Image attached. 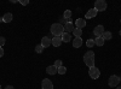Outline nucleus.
I'll return each instance as SVG.
<instances>
[{
    "instance_id": "obj_29",
    "label": "nucleus",
    "mask_w": 121,
    "mask_h": 89,
    "mask_svg": "<svg viewBox=\"0 0 121 89\" xmlns=\"http://www.w3.org/2000/svg\"><path fill=\"white\" fill-rule=\"evenodd\" d=\"M116 89H121V87H116Z\"/></svg>"
},
{
    "instance_id": "obj_26",
    "label": "nucleus",
    "mask_w": 121,
    "mask_h": 89,
    "mask_svg": "<svg viewBox=\"0 0 121 89\" xmlns=\"http://www.w3.org/2000/svg\"><path fill=\"white\" fill-rule=\"evenodd\" d=\"M19 3H21L22 5H28V4H29V1H28V0H23V1L21 0V1H19Z\"/></svg>"
},
{
    "instance_id": "obj_15",
    "label": "nucleus",
    "mask_w": 121,
    "mask_h": 89,
    "mask_svg": "<svg viewBox=\"0 0 121 89\" xmlns=\"http://www.w3.org/2000/svg\"><path fill=\"white\" fill-rule=\"evenodd\" d=\"M104 39L102 37V36H99V37H96L95 39V45H97L98 47H100V46H103L104 45Z\"/></svg>"
},
{
    "instance_id": "obj_30",
    "label": "nucleus",
    "mask_w": 121,
    "mask_h": 89,
    "mask_svg": "<svg viewBox=\"0 0 121 89\" xmlns=\"http://www.w3.org/2000/svg\"><path fill=\"white\" fill-rule=\"evenodd\" d=\"M120 36H121V30H120Z\"/></svg>"
},
{
    "instance_id": "obj_3",
    "label": "nucleus",
    "mask_w": 121,
    "mask_h": 89,
    "mask_svg": "<svg viewBox=\"0 0 121 89\" xmlns=\"http://www.w3.org/2000/svg\"><path fill=\"white\" fill-rule=\"evenodd\" d=\"M88 75H90V77L92 78V80H97V78H99V76H100V71H99V69L93 66V67H90Z\"/></svg>"
},
{
    "instance_id": "obj_28",
    "label": "nucleus",
    "mask_w": 121,
    "mask_h": 89,
    "mask_svg": "<svg viewBox=\"0 0 121 89\" xmlns=\"http://www.w3.org/2000/svg\"><path fill=\"white\" fill-rule=\"evenodd\" d=\"M5 89H13V87H12V85H7Z\"/></svg>"
},
{
    "instance_id": "obj_23",
    "label": "nucleus",
    "mask_w": 121,
    "mask_h": 89,
    "mask_svg": "<svg viewBox=\"0 0 121 89\" xmlns=\"http://www.w3.org/2000/svg\"><path fill=\"white\" fill-rule=\"evenodd\" d=\"M43 51H44V47H43L41 45H38V46L35 47V52H36V53H43Z\"/></svg>"
},
{
    "instance_id": "obj_9",
    "label": "nucleus",
    "mask_w": 121,
    "mask_h": 89,
    "mask_svg": "<svg viewBox=\"0 0 121 89\" xmlns=\"http://www.w3.org/2000/svg\"><path fill=\"white\" fill-rule=\"evenodd\" d=\"M51 40H52V39H50V37L45 36V37H43V39H41V43H40V45H41L44 48L50 47V46H51Z\"/></svg>"
},
{
    "instance_id": "obj_4",
    "label": "nucleus",
    "mask_w": 121,
    "mask_h": 89,
    "mask_svg": "<svg viewBox=\"0 0 121 89\" xmlns=\"http://www.w3.org/2000/svg\"><path fill=\"white\" fill-rule=\"evenodd\" d=\"M95 8L97 11H105L107 10V3L104 0H97L95 3Z\"/></svg>"
},
{
    "instance_id": "obj_5",
    "label": "nucleus",
    "mask_w": 121,
    "mask_h": 89,
    "mask_svg": "<svg viewBox=\"0 0 121 89\" xmlns=\"http://www.w3.org/2000/svg\"><path fill=\"white\" fill-rule=\"evenodd\" d=\"M109 87H117L119 83H120V77L116 76V75H113L109 77Z\"/></svg>"
},
{
    "instance_id": "obj_25",
    "label": "nucleus",
    "mask_w": 121,
    "mask_h": 89,
    "mask_svg": "<svg viewBox=\"0 0 121 89\" xmlns=\"http://www.w3.org/2000/svg\"><path fill=\"white\" fill-rule=\"evenodd\" d=\"M5 42H6V40H5V37H3V36H0V47H3V46L5 45Z\"/></svg>"
},
{
    "instance_id": "obj_11",
    "label": "nucleus",
    "mask_w": 121,
    "mask_h": 89,
    "mask_svg": "<svg viewBox=\"0 0 121 89\" xmlns=\"http://www.w3.org/2000/svg\"><path fill=\"white\" fill-rule=\"evenodd\" d=\"M75 25H76V28H79V29H82V28L86 25V21H85L84 18H78L76 22H75Z\"/></svg>"
},
{
    "instance_id": "obj_16",
    "label": "nucleus",
    "mask_w": 121,
    "mask_h": 89,
    "mask_svg": "<svg viewBox=\"0 0 121 89\" xmlns=\"http://www.w3.org/2000/svg\"><path fill=\"white\" fill-rule=\"evenodd\" d=\"M12 13H10V12H7V13H5L4 15V17H3V19H4V22L5 23H10V22H11L12 21Z\"/></svg>"
},
{
    "instance_id": "obj_31",
    "label": "nucleus",
    "mask_w": 121,
    "mask_h": 89,
    "mask_svg": "<svg viewBox=\"0 0 121 89\" xmlns=\"http://www.w3.org/2000/svg\"><path fill=\"white\" fill-rule=\"evenodd\" d=\"M0 89H1V85H0Z\"/></svg>"
},
{
    "instance_id": "obj_20",
    "label": "nucleus",
    "mask_w": 121,
    "mask_h": 89,
    "mask_svg": "<svg viewBox=\"0 0 121 89\" xmlns=\"http://www.w3.org/2000/svg\"><path fill=\"white\" fill-rule=\"evenodd\" d=\"M63 18H65V19H70V18H72V11H70V10H65L64 15H63Z\"/></svg>"
},
{
    "instance_id": "obj_18",
    "label": "nucleus",
    "mask_w": 121,
    "mask_h": 89,
    "mask_svg": "<svg viewBox=\"0 0 121 89\" xmlns=\"http://www.w3.org/2000/svg\"><path fill=\"white\" fill-rule=\"evenodd\" d=\"M73 34L75 35V37H81V35H82V30H81V29H79V28H75V29H74V31H73Z\"/></svg>"
},
{
    "instance_id": "obj_22",
    "label": "nucleus",
    "mask_w": 121,
    "mask_h": 89,
    "mask_svg": "<svg viewBox=\"0 0 121 89\" xmlns=\"http://www.w3.org/2000/svg\"><path fill=\"white\" fill-rule=\"evenodd\" d=\"M65 72H67V67H64V66L58 67V74H59V75H64Z\"/></svg>"
},
{
    "instance_id": "obj_24",
    "label": "nucleus",
    "mask_w": 121,
    "mask_h": 89,
    "mask_svg": "<svg viewBox=\"0 0 121 89\" xmlns=\"http://www.w3.org/2000/svg\"><path fill=\"white\" fill-rule=\"evenodd\" d=\"M55 66L58 69V67H60V66H63V63H62V60H56L55 62Z\"/></svg>"
},
{
    "instance_id": "obj_8",
    "label": "nucleus",
    "mask_w": 121,
    "mask_h": 89,
    "mask_svg": "<svg viewBox=\"0 0 121 89\" xmlns=\"http://www.w3.org/2000/svg\"><path fill=\"white\" fill-rule=\"evenodd\" d=\"M62 42L63 41H62V37H60V36H53L52 40H51V45L53 47H59Z\"/></svg>"
},
{
    "instance_id": "obj_2",
    "label": "nucleus",
    "mask_w": 121,
    "mask_h": 89,
    "mask_svg": "<svg viewBox=\"0 0 121 89\" xmlns=\"http://www.w3.org/2000/svg\"><path fill=\"white\" fill-rule=\"evenodd\" d=\"M84 62L88 67H93L95 66V53L92 51H88L84 55Z\"/></svg>"
},
{
    "instance_id": "obj_7",
    "label": "nucleus",
    "mask_w": 121,
    "mask_h": 89,
    "mask_svg": "<svg viewBox=\"0 0 121 89\" xmlns=\"http://www.w3.org/2000/svg\"><path fill=\"white\" fill-rule=\"evenodd\" d=\"M41 87H43V89H53V83L50 80H47V78H45V80H43Z\"/></svg>"
},
{
    "instance_id": "obj_13",
    "label": "nucleus",
    "mask_w": 121,
    "mask_h": 89,
    "mask_svg": "<svg viewBox=\"0 0 121 89\" xmlns=\"http://www.w3.org/2000/svg\"><path fill=\"white\" fill-rule=\"evenodd\" d=\"M97 12H98V11H97L96 8H91L90 11H88V12L86 13L85 18H86V19H90V18H93V17H96V16H97Z\"/></svg>"
},
{
    "instance_id": "obj_27",
    "label": "nucleus",
    "mask_w": 121,
    "mask_h": 89,
    "mask_svg": "<svg viewBox=\"0 0 121 89\" xmlns=\"http://www.w3.org/2000/svg\"><path fill=\"white\" fill-rule=\"evenodd\" d=\"M3 55H4V49H3V47H0V58Z\"/></svg>"
},
{
    "instance_id": "obj_19",
    "label": "nucleus",
    "mask_w": 121,
    "mask_h": 89,
    "mask_svg": "<svg viewBox=\"0 0 121 89\" xmlns=\"http://www.w3.org/2000/svg\"><path fill=\"white\" fill-rule=\"evenodd\" d=\"M102 37L104 39V40H110V39L113 37V34L110 31H104V34L102 35Z\"/></svg>"
},
{
    "instance_id": "obj_17",
    "label": "nucleus",
    "mask_w": 121,
    "mask_h": 89,
    "mask_svg": "<svg viewBox=\"0 0 121 89\" xmlns=\"http://www.w3.org/2000/svg\"><path fill=\"white\" fill-rule=\"evenodd\" d=\"M60 37H62V41H63V42H69L70 39H72L70 34H67V33H63V35L60 36Z\"/></svg>"
},
{
    "instance_id": "obj_14",
    "label": "nucleus",
    "mask_w": 121,
    "mask_h": 89,
    "mask_svg": "<svg viewBox=\"0 0 121 89\" xmlns=\"http://www.w3.org/2000/svg\"><path fill=\"white\" fill-rule=\"evenodd\" d=\"M64 27V33H67V34H70L72 31H74V25H73V23H67L65 25H63Z\"/></svg>"
},
{
    "instance_id": "obj_6",
    "label": "nucleus",
    "mask_w": 121,
    "mask_h": 89,
    "mask_svg": "<svg viewBox=\"0 0 121 89\" xmlns=\"http://www.w3.org/2000/svg\"><path fill=\"white\" fill-rule=\"evenodd\" d=\"M93 34L96 35V37H99L104 34V27L103 25H97L93 30Z\"/></svg>"
},
{
    "instance_id": "obj_1",
    "label": "nucleus",
    "mask_w": 121,
    "mask_h": 89,
    "mask_svg": "<svg viewBox=\"0 0 121 89\" xmlns=\"http://www.w3.org/2000/svg\"><path fill=\"white\" fill-rule=\"evenodd\" d=\"M51 34H53L55 36H62L63 33H64V27L63 24H60V23H55L51 25Z\"/></svg>"
},
{
    "instance_id": "obj_21",
    "label": "nucleus",
    "mask_w": 121,
    "mask_h": 89,
    "mask_svg": "<svg viewBox=\"0 0 121 89\" xmlns=\"http://www.w3.org/2000/svg\"><path fill=\"white\" fill-rule=\"evenodd\" d=\"M86 45H87V47H88V48L93 47V46H95V40H92V39H88V40L86 41Z\"/></svg>"
},
{
    "instance_id": "obj_10",
    "label": "nucleus",
    "mask_w": 121,
    "mask_h": 89,
    "mask_svg": "<svg viewBox=\"0 0 121 89\" xmlns=\"http://www.w3.org/2000/svg\"><path fill=\"white\" fill-rule=\"evenodd\" d=\"M46 72H47L48 75H56V74L58 72V69H57L55 65H50V66L46 67Z\"/></svg>"
},
{
    "instance_id": "obj_12",
    "label": "nucleus",
    "mask_w": 121,
    "mask_h": 89,
    "mask_svg": "<svg viewBox=\"0 0 121 89\" xmlns=\"http://www.w3.org/2000/svg\"><path fill=\"white\" fill-rule=\"evenodd\" d=\"M82 45V39L81 37H75L73 40V47L74 48H80Z\"/></svg>"
}]
</instances>
